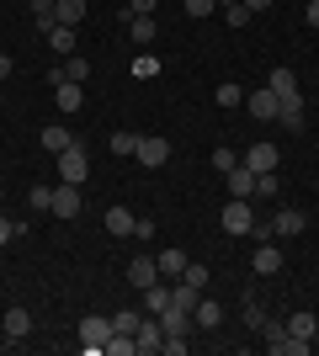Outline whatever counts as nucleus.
Here are the masks:
<instances>
[{
  "instance_id": "nucleus-1",
  "label": "nucleus",
  "mask_w": 319,
  "mask_h": 356,
  "mask_svg": "<svg viewBox=\"0 0 319 356\" xmlns=\"http://www.w3.org/2000/svg\"><path fill=\"white\" fill-rule=\"evenodd\" d=\"M54 170H59V181H69V186H80V181L91 176V154H85V144H64L59 154H54Z\"/></svg>"
},
{
  "instance_id": "nucleus-2",
  "label": "nucleus",
  "mask_w": 319,
  "mask_h": 356,
  "mask_svg": "<svg viewBox=\"0 0 319 356\" xmlns=\"http://www.w3.org/2000/svg\"><path fill=\"white\" fill-rule=\"evenodd\" d=\"M106 341H112V314H85V319H80V351L101 356Z\"/></svg>"
},
{
  "instance_id": "nucleus-3",
  "label": "nucleus",
  "mask_w": 319,
  "mask_h": 356,
  "mask_svg": "<svg viewBox=\"0 0 319 356\" xmlns=\"http://www.w3.org/2000/svg\"><path fill=\"white\" fill-rule=\"evenodd\" d=\"M261 335H266V351H272V356H304V351H309V341L288 335V325H282V319H266V325H261Z\"/></svg>"
},
{
  "instance_id": "nucleus-4",
  "label": "nucleus",
  "mask_w": 319,
  "mask_h": 356,
  "mask_svg": "<svg viewBox=\"0 0 319 356\" xmlns=\"http://www.w3.org/2000/svg\"><path fill=\"white\" fill-rule=\"evenodd\" d=\"M218 223H224V234H234V239L256 234V213L245 208V197H229V208H224V218H218Z\"/></svg>"
},
{
  "instance_id": "nucleus-5",
  "label": "nucleus",
  "mask_w": 319,
  "mask_h": 356,
  "mask_svg": "<svg viewBox=\"0 0 319 356\" xmlns=\"http://www.w3.org/2000/svg\"><path fill=\"white\" fill-rule=\"evenodd\" d=\"M133 346H138V356H160V346H165L160 314H144V319H138V330H133Z\"/></svg>"
},
{
  "instance_id": "nucleus-6",
  "label": "nucleus",
  "mask_w": 319,
  "mask_h": 356,
  "mask_svg": "<svg viewBox=\"0 0 319 356\" xmlns=\"http://www.w3.org/2000/svg\"><path fill=\"white\" fill-rule=\"evenodd\" d=\"M133 160L144 165V170H160V165L170 160V144L160 134H138V149H133Z\"/></svg>"
},
{
  "instance_id": "nucleus-7",
  "label": "nucleus",
  "mask_w": 319,
  "mask_h": 356,
  "mask_svg": "<svg viewBox=\"0 0 319 356\" xmlns=\"http://www.w3.org/2000/svg\"><path fill=\"white\" fill-rule=\"evenodd\" d=\"M277 122H282V128H288V134H304V122H309L304 90H293V96H282V106H277Z\"/></svg>"
},
{
  "instance_id": "nucleus-8",
  "label": "nucleus",
  "mask_w": 319,
  "mask_h": 356,
  "mask_svg": "<svg viewBox=\"0 0 319 356\" xmlns=\"http://www.w3.org/2000/svg\"><path fill=\"white\" fill-rule=\"evenodd\" d=\"M245 106H250V118L277 122V106H282V96H277L272 86H261V90H250V96H245Z\"/></svg>"
},
{
  "instance_id": "nucleus-9",
  "label": "nucleus",
  "mask_w": 319,
  "mask_h": 356,
  "mask_svg": "<svg viewBox=\"0 0 319 356\" xmlns=\"http://www.w3.org/2000/svg\"><path fill=\"white\" fill-rule=\"evenodd\" d=\"M128 282H133L138 293L154 287V282H160V261H154V255H133V261H128Z\"/></svg>"
},
{
  "instance_id": "nucleus-10",
  "label": "nucleus",
  "mask_w": 319,
  "mask_h": 356,
  "mask_svg": "<svg viewBox=\"0 0 319 356\" xmlns=\"http://www.w3.org/2000/svg\"><path fill=\"white\" fill-rule=\"evenodd\" d=\"M192 325H197L202 335H213V330L224 325V303H218V298H197V309H192Z\"/></svg>"
},
{
  "instance_id": "nucleus-11",
  "label": "nucleus",
  "mask_w": 319,
  "mask_h": 356,
  "mask_svg": "<svg viewBox=\"0 0 319 356\" xmlns=\"http://www.w3.org/2000/svg\"><path fill=\"white\" fill-rule=\"evenodd\" d=\"M0 330H6V346H16V341H27L32 335V314L16 303V309H6V319H0Z\"/></svg>"
},
{
  "instance_id": "nucleus-12",
  "label": "nucleus",
  "mask_w": 319,
  "mask_h": 356,
  "mask_svg": "<svg viewBox=\"0 0 319 356\" xmlns=\"http://www.w3.org/2000/svg\"><path fill=\"white\" fill-rule=\"evenodd\" d=\"M54 218H80V186H69V181H59L54 186Z\"/></svg>"
},
{
  "instance_id": "nucleus-13",
  "label": "nucleus",
  "mask_w": 319,
  "mask_h": 356,
  "mask_svg": "<svg viewBox=\"0 0 319 356\" xmlns=\"http://www.w3.org/2000/svg\"><path fill=\"white\" fill-rule=\"evenodd\" d=\"M160 330H165V335H192V309H181V303H170L165 314H160Z\"/></svg>"
},
{
  "instance_id": "nucleus-14",
  "label": "nucleus",
  "mask_w": 319,
  "mask_h": 356,
  "mask_svg": "<svg viewBox=\"0 0 319 356\" xmlns=\"http://www.w3.org/2000/svg\"><path fill=\"white\" fill-rule=\"evenodd\" d=\"M309 229V213H298V208H282L272 218V234H282V239H293V234H304Z\"/></svg>"
},
{
  "instance_id": "nucleus-15",
  "label": "nucleus",
  "mask_w": 319,
  "mask_h": 356,
  "mask_svg": "<svg viewBox=\"0 0 319 356\" xmlns=\"http://www.w3.org/2000/svg\"><path fill=\"white\" fill-rule=\"evenodd\" d=\"M277 160H282V154H277V144H250L245 149V165H250V170H277Z\"/></svg>"
},
{
  "instance_id": "nucleus-16",
  "label": "nucleus",
  "mask_w": 319,
  "mask_h": 356,
  "mask_svg": "<svg viewBox=\"0 0 319 356\" xmlns=\"http://www.w3.org/2000/svg\"><path fill=\"white\" fill-rule=\"evenodd\" d=\"M250 266H256V277H277V271H282V250H277V245H256Z\"/></svg>"
},
{
  "instance_id": "nucleus-17",
  "label": "nucleus",
  "mask_w": 319,
  "mask_h": 356,
  "mask_svg": "<svg viewBox=\"0 0 319 356\" xmlns=\"http://www.w3.org/2000/svg\"><path fill=\"white\" fill-rule=\"evenodd\" d=\"M138 309H144V314H165L170 309V282L144 287V293H138Z\"/></svg>"
},
{
  "instance_id": "nucleus-18",
  "label": "nucleus",
  "mask_w": 319,
  "mask_h": 356,
  "mask_svg": "<svg viewBox=\"0 0 319 356\" xmlns=\"http://www.w3.org/2000/svg\"><path fill=\"white\" fill-rule=\"evenodd\" d=\"M224 181H229V197H250V192H256V170H250L245 160L234 165V170H229Z\"/></svg>"
},
{
  "instance_id": "nucleus-19",
  "label": "nucleus",
  "mask_w": 319,
  "mask_h": 356,
  "mask_svg": "<svg viewBox=\"0 0 319 356\" xmlns=\"http://www.w3.org/2000/svg\"><path fill=\"white\" fill-rule=\"evenodd\" d=\"M54 102H59V112H80V106H85V86L64 80V86H54Z\"/></svg>"
},
{
  "instance_id": "nucleus-20",
  "label": "nucleus",
  "mask_w": 319,
  "mask_h": 356,
  "mask_svg": "<svg viewBox=\"0 0 319 356\" xmlns=\"http://www.w3.org/2000/svg\"><path fill=\"white\" fill-rule=\"evenodd\" d=\"M282 325H288V335H298V341H314V330H319V314L298 309V314H288Z\"/></svg>"
},
{
  "instance_id": "nucleus-21",
  "label": "nucleus",
  "mask_w": 319,
  "mask_h": 356,
  "mask_svg": "<svg viewBox=\"0 0 319 356\" xmlns=\"http://www.w3.org/2000/svg\"><path fill=\"white\" fill-rule=\"evenodd\" d=\"M54 22H59V27H80V22H85V0H59V6H54Z\"/></svg>"
},
{
  "instance_id": "nucleus-22",
  "label": "nucleus",
  "mask_w": 319,
  "mask_h": 356,
  "mask_svg": "<svg viewBox=\"0 0 319 356\" xmlns=\"http://www.w3.org/2000/svg\"><path fill=\"white\" fill-rule=\"evenodd\" d=\"M213 102L224 106V112H234V106L245 102V90H240V80H218V90H213Z\"/></svg>"
},
{
  "instance_id": "nucleus-23",
  "label": "nucleus",
  "mask_w": 319,
  "mask_h": 356,
  "mask_svg": "<svg viewBox=\"0 0 319 356\" xmlns=\"http://www.w3.org/2000/svg\"><path fill=\"white\" fill-rule=\"evenodd\" d=\"M128 32H133V43L149 48L154 38H160V22H154V16H133V22H128Z\"/></svg>"
},
{
  "instance_id": "nucleus-24",
  "label": "nucleus",
  "mask_w": 319,
  "mask_h": 356,
  "mask_svg": "<svg viewBox=\"0 0 319 356\" xmlns=\"http://www.w3.org/2000/svg\"><path fill=\"white\" fill-rule=\"evenodd\" d=\"M133 223H138V218H133L128 208H106V234L122 239V234H133Z\"/></svg>"
},
{
  "instance_id": "nucleus-25",
  "label": "nucleus",
  "mask_w": 319,
  "mask_h": 356,
  "mask_svg": "<svg viewBox=\"0 0 319 356\" xmlns=\"http://www.w3.org/2000/svg\"><path fill=\"white\" fill-rule=\"evenodd\" d=\"M154 261H160V277H181L192 255H186V250H160V255H154Z\"/></svg>"
},
{
  "instance_id": "nucleus-26",
  "label": "nucleus",
  "mask_w": 319,
  "mask_h": 356,
  "mask_svg": "<svg viewBox=\"0 0 319 356\" xmlns=\"http://www.w3.org/2000/svg\"><path fill=\"white\" fill-rule=\"evenodd\" d=\"M48 48H54L59 59H69V54H75V27H54L48 32Z\"/></svg>"
},
{
  "instance_id": "nucleus-27",
  "label": "nucleus",
  "mask_w": 319,
  "mask_h": 356,
  "mask_svg": "<svg viewBox=\"0 0 319 356\" xmlns=\"http://www.w3.org/2000/svg\"><path fill=\"white\" fill-rule=\"evenodd\" d=\"M138 319H144V309H117L112 314V335H133Z\"/></svg>"
},
{
  "instance_id": "nucleus-28",
  "label": "nucleus",
  "mask_w": 319,
  "mask_h": 356,
  "mask_svg": "<svg viewBox=\"0 0 319 356\" xmlns=\"http://www.w3.org/2000/svg\"><path fill=\"white\" fill-rule=\"evenodd\" d=\"M208 277H213L208 261H186V271H181V282H186V287H197V293L208 287Z\"/></svg>"
},
{
  "instance_id": "nucleus-29",
  "label": "nucleus",
  "mask_w": 319,
  "mask_h": 356,
  "mask_svg": "<svg viewBox=\"0 0 319 356\" xmlns=\"http://www.w3.org/2000/svg\"><path fill=\"white\" fill-rule=\"evenodd\" d=\"M266 86H272L277 96H293V90H298V74H293L288 64H282V70H272V80H266Z\"/></svg>"
},
{
  "instance_id": "nucleus-30",
  "label": "nucleus",
  "mask_w": 319,
  "mask_h": 356,
  "mask_svg": "<svg viewBox=\"0 0 319 356\" xmlns=\"http://www.w3.org/2000/svg\"><path fill=\"white\" fill-rule=\"evenodd\" d=\"M64 74H69L75 86H85V80H91V59H80V54H69V59H64Z\"/></svg>"
},
{
  "instance_id": "nucleus-31",
  "label": "nucleus",
  "mask_w": 319,
  "mask_h": 356,
  "mask_svg": "<svg viewBox=\"0 0 319 356\" xmlns=\"http://www.w3.org/2000/svg\"><path fill=\"white\" fill-rule=\"evenodd\" d=\"M64 144H75V138H69V128H43V149H48V154H59Z\"/></svg>"
},
{
  "instance_id": "nucleus-32",
  "label": "nucleus",
  "mask_w": 319,
  "mask_h": 356,
  "mask_svg": "<svg viewBox=\"0 0 319 356\" xmlns=\"http://www.w3.org/2000/svg\"><path fill=\"white\" fill-rule=\"evenodd\" d=\"M133 74H138V80H154V74H160V59H154L149 48H144V54L133 59Z\"/></svg>"
},
{
  "instance_id": "nucleus-33",
  "label": "nucleus",
  "mask_w": 319,
  "mask_h": 356,
  "mask_svg": "<svg viewBox=\"0 0 319 356\" xmlns=\"http://www.w3.org/2000/svg\"><path fill=\"white\" fill-rule=\"evenodd\" d=\"M138 149V134L133 128H117V134H112V154H133Z\"/></svg>"
},
{
  "instance_id": "nucleus-34",
  "label": "nucleus",
  "mask_w": 319,
  "mask_h": 356,
  "mask_svg": "<svg viewBox=\"0 0 319 356\" xmlns=\"http://www.w3.org/2000/svg\"><path fill=\"white\" fill-rule=\"evenodd\" d=\"M181 11L192 16V22H202V16H213V11H218V0H181Z\"/></svg>"
},
{
  "instance_id": "nucleus-35",
  "label": "nucleus",
  "mask_w": 319,
  "mask_h": 356,
  "mask_svg": "<svg viewBox=\"0 0 319 356\" xmlns=\"http://www.w3.org/2000/svg\"><path fill=\"white\" fill-rule=\"evenodd\" d=\"M234 165H240V154H234V149H224V144L213 149V170H224V176H229Z\"/></svg>"
},
{
  "instance_id": "nucleus-36",
  "label": "nucleus",
  "mask_w": 319,
  "mask_h": 356,
  "mask_svg": "<svg viewBox=\"0 0 319 356\" xmlns=\"http://www.w3.org/2000/svg\"><path fill=\"white\" fill-rule=\"evenodd\" d=\"M224 22H229V27H245V22H250V6H245V0L224 6Z\"/></svg>"
},
{
  "instance_id": "nucleus-37",
  "label": "nucleus",
  "mask_w": 319,
  "mask_h": 356,
  "mask_svg": "<svg viewBox=\"0 0 319 356\" xmlns=\"http://www.w3.org/2000/svg\"><path fill=\"white\" fill-rule=\"evenodd\" d=\"M27 202H32V213H48V208H54V186H32Z\"/></svg>"
},
{
  "instance_id": "nucleus-38",
  "label": "nucleus",
  "mask_w": 319,
  "mask_h": 356,
  "mask_svg": "<svg viewBox=\"0 0 319 356\" xmlns=\"http://www.w3.org/2000/svg\"><path fill=\"white\" fill-rule=\"evenodd\" d=\"M245 330H261V325H266V309H261V303H256V298H250V303H245Z\"/></svg>"
},
{
  "instance_id": "nucleus-39",
  "label": "nucleus",
  "mask_w": 319,
  "mask_h": 356,
  "mask_svg": "<svg viewBox=\"0 0 319 356\" xmlns=\"http://www.w3.org/2000/svg\"><path fill=\"white\" fill-rule=\"evenodd\" d=\"M138 346H133V335H112V341H106V356H133Z\"/></svg>"
},
{
  "instance_id": "nucleus-40",
  "label": "nucleus",
  "mask_w": 319,
  "mask_h": 356,
  "mask_svg": "<svg viewBox=\"0 0 319 356\" xmlns=\"http://www.w3.org/2000/svg\"><path fill=\"white\" fill-rule=\"evenodd\" d=\"M277 186H282V181H277L272 170H261V176H256V197H277Z\"/></svg>"
},
{
  "instance_id": "nucleus-41",
  "label": "nucleus",
  "mask_w": 319,
  "mask_h": 356,
  "mask_svg": "<svg viewBox=\"0 0 319 356\" xmlns=\"http://www.w3.org/2000/svg\"><path fill=\"white\" fill-rule=\"evenodd\" d=\"M122 6H128V16H154L160 11V0H122Z\"/></svg>"
},
{
  "instance_id": "nucleus-42",
  "label": "nucleus",
  "mask_w": 319,
  "mask_h": 356,
  "mask_svg": "<svg viewBox=\"0 0 319 356\" xmlns=\"http://www.w3.org/2000/svg\"><path fill=\"white\" fill-rule=\"evenodd\" d=\"M16 234H22V223H16V218H6V213H0V245H11Z\"/></svg>"
},
{
  "instance_id": "nucleus-43",
  "label": "nucleus",
  "mask_w": 319,
  "mask_h": 356,
  "mask_svg": "<svg viewBox=\"0 0 319 356\" xmlns=\"http://www.w3.org/2000/svg\"><path fill=\"white\" fill-rule=\"evenodd\" d=\"M165 356H186V335H165V346H160Z\"/></svg>"
},
{
  "instance_id": "nucleus-44",
  "label": "nucleus",
  "mask_w": 319,
  "mask_h": 356,
  "mask_svg": "<svg viewBox=\"0 0 319 356\" xmlns=\"http://www.w3.org/2000/svg\"><path fill=\"white\" fill-rule=\"evenodd\" d=\"M133 239H154V218H138L133 223Z\"/></svg>"
},
{
  "instance_id": "nucleus-45",
  "label": "nucleus",
  "mask_w": 319,
  "mask_h": 356,
  "mask_svg": "<svg viewBox=\"0 0 319 356\" xmlns=\"http://www.w3.org/2000/svg\"><path fill=\"white\" fill-rule=\"evenodd\" d=\"M304 22H309V27L319 32V0H309V11H304Z\"/></svg>"
},
{
  "instance_id": "nucleus-46",
  "label": "nucleus",
  "mask_w": 319,
  "mask_h": 356,
  "mask_svg": "<svg viewBox=\"0 0 319 356\" xmlns=\"http://www.w3.org/2000/svg\"><path fill=\"white\" fill-rule=\"evenodd\" d=\"M245 6H250V16H256V11H272L277 0H245Z\"/></svg>"
},
{
  "instance_id": "nucleus-47",
  "label": "nucleus",
  "mask_w": 319,
  "mask_h": 356,
  "mask_svg": "<svg viewBox=\"0 0 319 356\" xmlns=\"http://www.w3.org/2000/svg\"><path fill=\"white\" fill-rule=\"evenodd\" d=\"M11 70H16V59H11V54H0V80H6Z\"/></svg>"
},
{
  "instance_id": "nucleus-48",
  "label": "nucleus",
  "mask_w": 319,
  "mask_h": 356,
  "mask_svg": "<svg viewBox=\"0 0 319 356\" xmlns=\"http://www.w3.org/2000/svg\"><path fill=\"white\" fill-rule=\"evenodd\" d=\"M218 6H234V0H218Z\"/></svg>"
}]
</instances>
